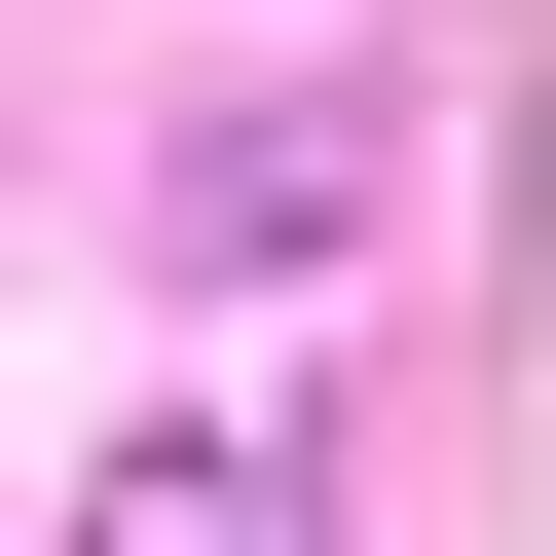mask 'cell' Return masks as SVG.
Here are the masks:
<instances>
[{
    "instance_id": "6da1fadb",
    "label": "cell",
    "mask_w": 556,
    "mask_h": 556,
    "mask_svg": "<svg viewBox=\"0 0 556 556\" xmlns=\"http://www.w3.org/2000/svg\"><path fill=\"white\" fill-rule=\"evenodd\" d=\"M75 556H334V482H298V445H112Z\"/></svg>"
}]
</instances>
